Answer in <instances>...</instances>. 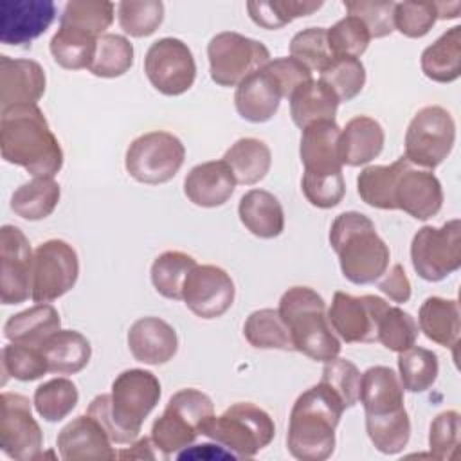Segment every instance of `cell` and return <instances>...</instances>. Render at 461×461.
<instances>
[{
    "instance_id": "cell-41",
    "label": "cell",
    "mask_w": 461,
    "mask_h": 461,
    "mask_svg": "<svg viewBox=\"0 0 461 461\" xmlns=\"http://www.w3.org/2000/svg\"><path fill=\"white\" fill-rule=\"evenodd\" d=\"M95 45L97 38L70 27H59L49 41V50L59 67L67 70H81L90 68Z\"/></svg>"
},
{
    "instance_id": "cell-21",
    "label": "cell",
    "mask_w": 461,
    "mask_h": 461,
    "mask_svg": "<svg viewBox=\"0 0 461 461\" xmlns=\"http://www.w3.org/2000/svg\"><path fill=\"white\" fill-rule=\"evenodd\" d=\"M45 72L34 59L0 56V106L36 104L45 92Z\"/></svg>"
},
{
    "instance_id": "cell-15",
    "label": "cell",
    "mask_w": 461,
    "mask_h": 461,
    "mask_svg": "<svg viewBox=\"0 0 461 461\" xmlns=\"http://www.w3.org/2000/svg\"><path fill=\"white\" fill-rule=\"evenodd\" d=\"M389 303L378 295L355 297L346 292H335L328 308V321L333 331L348 344L376 342L378 322Z\"/></svg>"
},
{
    "instance_id": "cell-30",
    "label": "cell",
    "mask_w": 461,
    "mask_h": 461,
    "mask_svg": "<svg viewBox=\"0 0 461 461\" xmlns=\"http://www.w3.org/2000/svg\"><path fill=\"white\" fill-rule=\"evenodd\" d=\"M290 115L301 130L317 121H335L339 97L321 79H310L299 85L288 97Z\"/></svg>"
},
{
    "instance_id": "cell-25",
    "label": "cell",
    "mask_w": 461,
    "mask_h": 461,
    "mask_svg": "<svg viewBox=\"0 0 461 461\" xmlns=\"http://www.w3.org/2000/svg\"><path fill=\"white\" fill-rule=\"evenodd\" d=\"M236 180L223 160L194 166L184 178V194L198 207H220L234 193Z\"/></svg>"
},
{
    "instance_id": "cell-35",
    "label": "cell",
    "mask_w": 461,
    "mask_h": 461,
    "mask_svg": "<svg viewBox=\"0 0 461 461\" xmlns=\"http://www.w3.org/2000/svg\"><path fill=\"white\" fill-rule=\"evenodd\" d=\"M61 189L54 176H32L11 196V211L29 221L50 216L59 202Z\"/></svg>"
},
{
    "instance_id": "cell-24",
    "label": "cell",
    "mask_w": 461,
    "mask_h": 461,
    "mask_svg": "<svg viewBox=\"0 0 461 461\" xmlns=\"http://www.w3.org/2000/svg\"><path fill=\"white\" fill-rule=\"evenodd\" d=\"M283 97L279 83L261 67L236 86L234 106L241 119L258 124L270 121L277 113Z\"/></svg>"
},
{
    "instance_id": "cell-23",
    "label": "cell",
    "mask_w": 461,
    "mask_h": 461,
    "mask_svg": "<svg viewBox=\"0 0 461 461\" xmlns=\"http://www.w3.org/2000/svg\"><path fill=\"white\" fill-rule=\"evenodd\" d=\"M339 137L340 128L335 121H317L303 128L299 157L304 173L330 175L342 171Z\"/></svg>"
},
{
    "instance_id": "cell-1",
    "label": "cell",
    "mask_w": 461,
    "mask_h": 461,
    "mask_svg": "<svg viewBox=\"0 0 461 461\" xmlns=\"http://www.w3.org/2000/svg\"><path fill=\"white\" fill-rule=\"evenodd\" d=\"M0 151L9 164L32 176H54L63 166V149L38 104H18L0 113Z\"/></svg>"
},
{
    "instance_id": "cell-9",
    "label": "cell",
    "mask_w": 461,
    "mask_h": 461,
    "mask_svg": "<svg viewBox=\"0 0 461 461\" xmlns=\"http://www.w3.org/2000/svg\"><path fill=\"white\" fill-rule=\"evenodd\" d=\"M185 158L182 140L169 131H148L133 139L126 149L124 167L128 175L149 185L169 182Z\"/></svg>"
},
{
    "instance_id": "cell-32",
    "label": "cell",
    "mask_w": 461,
    "mask_h": 461,
    "mask_svg": "<svg viewBox=\"0 0 461 461\" xmlns=\"http://www.w3.org/2000/svg\"><path fill=\"white\" fill-rule=\"evenodd\" d=\"M58 330H61L58 310L49 303H36L5 321L4 337L11 342L40 348L41 342Z\"/></svg>"
},
{
    "instance_id": "cell-47",
    "label": "cell",
    "mask_w": 461,
    "mask_h": 461,
    "mask_svg": "<svg viewBox=\"0 0 461 461\" xmlns=\"http://www.w3.org/2000/svg\"><path fill=\"white\" fill-rule=\"evenodd\" d=\"M45 373H49V367L40 348L18 342L2 348V384L7 382V376L20 382H32Z\"/></svg>"
},
{
    "instance_id": "cell-5",
    "label": "cell",
    "mask_w": 461,
    "mask_h": 461,
    "mask_svg": "<svg viewBox=\"0 0 461 461\" xmlns=\"http://www.w3.org/2000/svg\"><path fill=\"white\" fill-rule=\"evenodd\" d=\"M290 330L294 349L312 360L328 362L340 353V340L328 321L324 299L310 286H292L277 308Z\"/></svg>"
},
{
    "instance_id": "cell-44",
    "label": "cell",
    "mask_w": 461,
    "mask_h": 461,
    "mask_svg": "<svg viewBox=\"0 0 461 461\" xmlns=\"http://www.w3.org/2000/svg\"><path fill=\"white\" fill-rule=\"evenodd\" d=\"M133 65V45L128 38L106 32L97 38L90 72L97 77H119Z\"/></svg>"
},
{
    "instance_id": "cell-42",
    "label": "cell",
    "mask_w": 461,
    "mask_h": 461,
    "mask_svg": "<svg viewBox=\"0 0 461 461\" xmlns=\"http://www.w3.org/2000/svg\"><path fill=\"white\" fill-rule=\"evenodd\" d=\"M439 373L438 355L427 348L411 346L398 353V378L405 391L423 393L432 387Z\"/></svg>"
},
{
    "instance_id": "cell-51",
    "label": "cell",
    "mask_w": 461,
    "mask_h": 461,
    "mask_svg": "<svg viewBox=\"0 0 461 461\" xmlns=\"http://www.w3.org/2000/svg\"><path fill=\"white\" fill-rule=\"evenodd\" d=\"M418 333V322L409 312L398 306H389L378 322L376 342H382L387 349L400 353L416 344Z\"/></svg>"
},
{
    "instance_id": "cell-38",
    "label": "cell",
    "mask_w": 461,
    "mask_h": 461,
    "mask_svg": "<svg viewBox=\"0 0 461 461\" xmlns=\"http://www.w3.org/2000/svg\"><path fill=\"white\" fill-rule=\"evenodd\" d=\"M115 5L108 0H68L59 14V27H70L94 38L106 34Z\"/></svg>"
},
{
    "instance_id": "cell-33",
    "label": "cell",
    "mask_w": 461,
    "mask_h": 461,
    "mask_svg": "<svg viewBox=\"0 0 461 461\" xmlns=\"http://www.w3.org/2000/svg\"><path fill=\"white\" fill-rule=\"evenodd\" d=\"M221 160L229 166L236 184L252 185L267 176L272 164V153L263 140L243 137L225 151Z\"/></svg>"
},
{
    "instance_id": "cell-13",
    "label": "cell",
    "mask_w": 461,
    "mask_h": 461,
    "mask_svg": "<svg viewBox=\"0 0 461 461\" xmlns=\"http://www.w3.org/2000/svg\"><path fill=\"white\" fill-rule=\"evenodd\" d=\"M144 72L151 86L164 95L187 92L196 77L191 49L178 38L155 40L144 56Z\"/></svg>"
},
{
    "instance_id": "cell-60",
    "label": "cell",
    "mask_w": 461,
    "mask_h": 461,
    "mask_svg": "<svg viewBox=\"0 0 461 461\" xmlns=\"http://www.w3.org/2000/svg\"><path fill=\"white\" fill-rule=\"evenodd\" d=\"M153 448H155V445H153L151 438H140V439L133 441L130 448L117 452V457L119 459H155L157 454L153 452Z\"/></svg>"
},
{
    "instance_id": "cell-26",
    "label": "cell",
    "mask_w": 461,
    "mask_h": 461,
    "mask_svg": "<svg viewBox=\"0 0 461 461\" xmlns=\"http://www.w3.org/2000/svg\"><path fill=\"white\" fill-rule=\"evenodd\" d=\"M385 142L382 124L369 115H357L340 128L339 151L342 166H364L375 160Z\"/></svg>"
},
{
    "instance_id": "cell-34",
    "label": "cell",
    "mask_w": 461,
    "mask_h": 461,
    "mask_svg": "<svg viewBox=\"0 0 461 461\" xmlns=\"http://www.w3.org/2000/svg\"><path fill=\"white\" fill-rule=\"evenodd\" d=\"M421 72L436 83H452L461 76V27L443 32L421 52Z\"/></svg>"
},
{
    "instance_id": "cell-8",
    "label": "cell",
    "mask_w": 461,
    "mask_h": 461,
    "mask_svg": "<svg viewBox=\"0 0 461 461\" xmlns=\"http://www.w3.org/2000/svg\"><path fill=\"white\" fill-rule=\"evenodd\" d=\"M456 122L450 112L439 104L420 108L405 131L403 157L416 167L432 171L452 151Z\"/></svg>"
},
{
    "instance_id": "cell-58",
    "label": "cell",
    "mask_w": 461,
    "mask_h": 461,
    "mask_svg": "<svg viewBox=\"0 0 461 461\" xmlns=\"http://www.w3.org/2000/svg\"><path fill=\"white\" fill-rule=\"evenodd\" d=\"M380 292H384L394 303H407L411 299V281L405 274L403 265L394 263L391 270L378 283Z\"/></svg>"
},
{
    "instance_id": "cell-19",
    "label": "cell",
    "mask_w": 461,
    "mask_h": 461,
    "mask_svg": "<svg viewBox=\"0 0 461 461\" xmlns=\"http://www.w3.org/2000/svg\"><path fill=\"white\" fill-rule=\"evenodd\" d=\"M112 443L103 425L88 412L68 421L56 439L65 461H112L117 457Z\"/></svg>"
},
{
    "instance_id": "cell-55",
    "label": "cell",
    "mask_w": 461,
    "mask_h": 461,
    "mask_svg": "<svg viewBox=\"0 0 461 461\" xmlns=\"http://www.w3.org/2000/svg\"><path fill=\"white\" fill-rule=\"evenodd\" d=\"M436 20V2H398L394 5V29L407 38H423Z\"/></svg>"
},
{
    "instance_id": "cell-27",
    "label": "cell",
    "mask_w": 461,
    "mask_h": 461,
    "mask_svg": "<svg viewBox=\"0 0 461 461\" xmlns=\"http://www.w3.org/2000/svg\"><path fill=\"white\" fill-rule=\"evenodd\" d=\"M238 216L245 229L263 240L277 238L285 229V211L277 196L265 189L247 191L238 203Z\"/></svg>"
},
{
    "instance_id": "cell-28",
    "label": "cell",
    "mask_w": 461,
    "mask_h": 461,
    "mask_svg": "<svg viewBox=\"0 0 461 461\" xmlns=\"http://www.w3.org/2000/svg\"><path fill=\"white\" fill-rule=\"evenodd\" d=\"M358 400L366 414H387L403 405V385L398 375L387 366L367 367L360 375Z\"/></svg>"
},
{
    "instance_id": "cell-53",
    "label": "cell",
    "mask_w": 461,
    "mask_h": 461,
    "mask_svg": "<svg viewBox=\"0 0 461 461\" xmlns=\"http://www.w3.org/2000/svg\"><path fill=\"white\" fill-rule=\"evenodd\" d=\"M321 382L340 398L344 409H349L358 402L360 371L351 360L335 357L324 362Z\"/></svg>"
},
{
    "instance_id": "cell-50",
    "label": "cell",
    "mask_w": 461,
    "mask_h": 461,
    "mask_svg": "<svg viewBox=\"0 0 461 461\" xmlns=\"http://www.w3.org/2000/svg\"><path fill=\"white\" fill-rule=\"evenodd\" d=\"M290 56L308 70L322 72L333 59L328 47L326 27H306L290 40Z\"/></svg>"
},
{
    "instance_id": "cell-40",
    "label": "cell",
    "mask_w": 461,
    "mask_h": 461,
    "mask_svg": "<svg viewBox=\"0 0 461 461\" xmlns=\"http://www.w3.org/2000/svg\"><path fill=\"white\" fill-rule=\"evenodd\" d=\"M366 430L378 452L393 456L407 447L411 438V420L405 407L378 416L366 414Z\"/></svg>"
},
{
    "instance_id": "cell-14",
    "label": "cell",
    "mask_w": 461,
    "mask_h": 461,
    "mask_svg": "<svg viewBox=\"0 0 461 461\" xmlns=\"http://www.w3.org/2000/svg\"><path fill=\"white\" fill-rule=\"evenodd\" d=\"M0 447L16 461H32L41 456L43 432L32 418L31 402L18 393L0 396Z\"/></svg>"
},
{
    "instance_id": "cell-52",
    "label": "cell",
    "mask_w": 461,
    "mask_h": 461,
    "mask_svg": "<svg viewBox=\"0 0 461 461\" xmlns=\"http://www.w3.org/2000/svg\"><path fill=\"white\" fill-rule=\"evenodd\" d=\"M461 445V416L457 411H445L438 414L429 430L430 456L439 461H452L459 457Z\"/></svg>"
},
{
    "instance_id": "cell-48",
    "label": "cell",
    "mask_w": 461,
    "mask_h": 461,
    "mask_svg": "<svg viewBox=\"0 0 461 461\" xmlns=\"http://www.w3.org/2000/svg\"><path fill=\"white\" fill-rule=\"evenodd\" d=\"M319 79L335 92L340 103H348L362 92L366 85V68L358 58H333L321 72Z\"/></svg>"
},
{
    "instance_id": "cell-46",
    "label": "cell",
    "mask_w": 461,
    "mask_h": 461,
    "mask_svg": "<svg viewBox=\"0 0 461 461\" xmlns=\"http://www.w3.org/2000/svg\"><path fill=\"white\" fill-rule=\"evenodd\" d=\"M117 20L126 34L146 38L160 27L164 4L160 0H122L117 4Z\"/></svg>"
},
{
    "instance_id": "cell-6",
    "label": "cell",
    "mask_w": 461,
    "mask_h": 461,
    "mask_svg": "<svg viewBox=\"0 0 461 461\" xmlns=\"http://www.w3.org/2000/svg\"><path fill=\"white\" fill-rule=\"evenodd\" d=\"M202 434L230 450L236 457H254L268 447L276 436L274 420L267 411L250 403L238 402L220 416H212L202 427Z\"/></svg>"
},
{
    "instance_id": "cell-16",
    "label": "cell",
    "mask_w": 461,
    "mask_h": 461,
    "mask_svg": "<svg viewBox=\"0 0 461 461\" xmlns=\"http://www.w3.org/2000/svg\"><path fill=\"white\" fill-rule=\"evenodd\" d=\"M32 258L27 236L16 225L0 229V301L20 304L32 294Z\"/></svg>"
},
{
    "instance_id": "cell-3",
    "label": "cell",
    "mask_w": 461,
    "mask_h": 461,
    "mask_svg": "<svg viewBox=\"0 0 461 461\" xmlns=\"http://www.w3.org/2000/svg\"><path fill=\"white\" fill-rule=\"evenodd\" d=\"M344 412L340 398L322 382L297 396L290 411L286 447L301 461H324L335 450V429Z\"/></svg>"
},
{
    "instance_id": "cell-22",
    "label": "cell",
    "mask_w": 461,
    "mask_h": 461,
    "mask_svg": "<svg viewBox=\"0 0 461 461\" xmlns=\"http://www.w3.org/2000/svg\"><path fill=\"white\" fill-rule=\"evenodd\" d=\"M128 348L137 362L158 366L169 362L178 349V337L160 317H140L128 330Z\"/></svg>"
},
{
    "instance_id": "cell-54",
    "label": "cell",
    "mask_w": 461,
    "mask_h": 461,
    "mask_svg": "<svg viewBox=\"0 0 461 461\" xmlns=\"http://www.w3.org/2000/svg\"><path fill=\"white\" fill-rule=\"evenodd\" d=\"M394 5L393 0H344L348 14L357 16L367 27L371 38H384L394 31Z\"/></svg>"
},
{
    "instance_id": "cell-11",
    "label": "cell",
    "mask_w": 461,
    "mask_h": 461,
    "mask_svg": "<svg viewBox=\"0 0 461 461\" xmlns=\"http://www.w3.org/2000/svg\"><path fill=\"white\" fill-rule=\"evenodd\" d=\"M411 261L416 274L430 283L443 281L461 267V221L441 227L423 225L412 238Z\"/></svg>"
},
{
    "instance_id": "cell-37",
    "label": "cell",
    "mask_w": 461,
    "mask_h": 461,
    "mask_svg": "<svg viewBox=\"0 0 461 461\" xmlns=\"http://www.w3.org/2000/svg\"><path fill=\"white\" fill-rule=\"evenodd\" d=\"M243 335L247 342L258 349H294L290 330L274 308L252 312L243 324Z\"/></svg>"
},
{
    "instance_id": "cell-59",
    "label": "cell",
    "mask_w": 461,
    "mask_h": 461,
    "mask_svg": "<svg viewBox=\"0 0 461 461\" xmlns=\"http://www.w3.org/2000/svg\"><path fill=\"white\" fill-rule=\"evenodd\" d=\"M236 459V456L227 450L225 447H221L220 443L218 445H212V443H203V445H194L191 448H184L180 454H178V459Z\"/></svg>"
},
{
    "instance_id": "cell-31",
    "label": "cell",
    "mask_w": 461,
    "mask_h": 461,
    "mask_svg": "<svg viewBox=\"0 0 461 461\" xmlns=\"http://www.w3.org/2000/svg\"><path fill=\"white\" fill-rule=\"evenodd\" d=\"M418 324L429 340L443 348H456L461 331L459 303L436 295L427 297L420 306Z\"/></svg>"
},
{
    "instance_id": "cell-20",
    "label": "cell",
    "mask_w": 461,
    "mask_h": 461,
    "mask_svg": "<svg viewBox=\"0 0 461 461\" xmlns=\"http://www.w3.org/2000/svg\"><path fill=\"white\" fill-rule=\"evenodd\" d=\"M394 205L416 220H429L443 205L441 182L432 171L407 162L396 180Z\"/></svg>"
},
{
    "instance_id": "cell-45",
    "label": "cell",
    "mask_w": 461,
    "mask_h": 461,
    "mask_svg": "<svg viewBox=\"0 0 461 461\" xmlns=\"http://www.w3.org/2000/svg\"><path fill=\"white\" fill-rule=\"evenodd\" d=\"M322 2L310 0H270V2H247L250 20L263 29H281L295 18L308 16L321 9Z\"/></svg>"
},
{
    "instance_id": "cell-12",
    "label": "cell",
    "mask_w": 461,
    "mask_h": 461,
    "mask_svg": "<svg viewBox=\"0 0 461 461\" xmlns=\"http://www.w3.org/2000/svg\"><path fill=\"white\" fill-rule=\"evenodd\" d=\"M77 252L65 240H47L36 247L32 258V294L34 303H50L65 295L77 281Z\"/></svg>"
},
{
    "instance_id": "cell-4",
    "label": "cell",
    "mask_w": 461,
    "mask_h": 461,
    "mask_svg": "<svg viewBox=\"0 0 461 461\" xmlns=\"http://www.w3.org/2000/svg\"><path fill=\"white\" fill-rule=\"evenodd\" d=\"M330 245L339 256L342 276L353 285L375 283L389 267V247L362 212H340L330 227Z\"/></svg>"
},
{
    "instance_id": "cell-36",
    "label": "cell",
    "mask_w": 461,
    "mask_h": 461,
    "mask_svg": "<svg viewBox=\"0 0 461 461\" xmlns=\"http://www.w3.org/2000/svg\"><path fill=\"white\" fill-rule=\"evenodd\" d=\"M409 160L402 155L389 166H367L357 176V191L367 205L384 211H394V187L400 171Z\"/></svg>"
},
{
    "instance_id": "cell-10",
    "label": "cell",
    "mask_w": 461,
    "mask_h": 461,
    "mask_svg": "<svg viewBox=\"0 0 461 461\" xmlns=\"http://www.w3.org/2000/svg\"><path fill=\"white\" fill-rule=\"evenodd\" d=\"M209 74L220 86H238L270 61L265 43L234 31L214 34L207 43Z\"/></svg>"
},
{
    "instance_id": "cell-17",
    "label": "cell",
    "mask_w": 461,
    "mask_h": 461,
    "mask_svg": "<svg viewBox=\"0 0 461 461\" xmlns=\"http://www.w3.org/2000/svg\"><path fill=\"white\" fill-rule=\"evenodd\" d=\"M234 281L216 265H196L185 277L182 301L200 319L221 317L234 303Z\"/></svg>"
},
{
    "instance_id": "cell-49",
    "label": "cell",
    "mask_w": 461,
    "mask_h": 461,
    "mask_svg": "<svg viewBox=\"0 0 461 461\" xmlns=\"http://www.w3.org/2000/svg\"><path fill=\"white\" fill-rule=\"evenodd\" d=\"M328 36V47L331 50L333 58H358L366 52L371 36L367 27L351 14H346L339 22H335L331 27L326 29Z\"/></svg>"
},
{
    "instance_id": "cell-43",
    "label": "cell",
    "mask_w": 461,
    "mask_h": 461,
    "mask_svg": "<svg viewBox=\"0 0 461 461\" xmlns=\"http://www.w3.org/2000/svg\"><path fill=\"white\" fill-rule=\"evenodd\" d=\"M77 400H79V393L76 384L68 378L58 376L36 387L32 396V405L45 421L56 423L67 418L74 411V407L77 405Z\"/></svg>"
},
{
    "instance_id": "cell-57",
    "label": "cell",
    "mask_w": 461,
    "mask_h": 461,
    "mask_svg": "<svg viewBox=\"0 0 461 461\" xmlns=\"http://www.w3.org/2000/svg\"><path fill=\"white\" fill-rule=\"evenodd\" d=\"M265 68L274 76V79L279 83L283 95L290 97L294 94V90L310 81L312 79V70H308L303 63H299L297 59H294L292 56H285V58H276L270 59Z\"/></svg>"
},
{
    "instance_id": "cell-29",
    "label": "cell",
    "mask_w": 461,
    "mask_h": 461,
    "mask_svg": "<svg viewBox=\"0 0 461 461\" xmlns=\"http://www.w3.org/2000/svg\"><path fill=\"white\" fill-rule=\"evenodd\" d=\"M49 373L74 375L79 373L92 357V346L85 335L76 330H58L40 346Z\"/></svg>"
},
{
    "instance_id": "cell-18",
    "label": "cell",
    "mask_w": 461,
    "mask_h": 461,
    "mask_svg": "<svg viewBox=\"0 0 461 461\" xmlns=\"http://www.w3.org/2000/svg\"><path fill=\"white\" fill-rule=\"evenodd\" d=\"M56 5L50 0H2L0 41L5 45L31 43L54 22Z\"/></svg>"
},
{
    "instance_id": "cell-2",
    "label": "cell",
    "mask_w": 461,
    "mask_h": 461,
    "mask_svg": "<svg viewBox=\"0 0 461 461\" xmlns=\"http://www.w3.org/2000/svg\"><path fill=\"white\" fill-rule=\"evenodd\" d=\"M160 394V382L151 371L126 369L112 382V393L97 394L86 412L103 425L113 443L128 445L139 438Z\"/></svg>"
},
{
    "instance_id": "cell-56",
    "label": "cell",
    "mask_w": 461,
    "mask_h": 461,
    "mask_svg": "<svg viewBox=\"0 0 461 461\" xmlns=\"http://www.w3.org/2000/svg\"><path fill=\"white\" fill-rule=\"evenodd\" d=\"M301 189L304 198L319 209H331L344 198L346 182L342 171L330 175L303 173Z\"/></svg>"
},
{
    "instance_id": "cell-7",
    "label": "cell",
    "mask_w": 461,
    "mask_h": 461,
    "mask_svg": "<svg viewBox=\"0 0 461 461\" xmlns=\"http://www.w3.org/2000/svg\"><path fill=\"white\" fill-rule=\"evenodd\" d=\"M212 416L214 405L205 393L193 387L180 389L169 398L164 412L153 421L149 438L155 448L167 457L189 447Z\"/></svg>"
},
{
    "instance_id": "cell-61",
    "label": "cell",
    "mask_w": 461,
    "mask_h": 461,
    "mask_svg": "<svg viewBox=\"0 0 461 461\" xmlns=\"http://www.w3.org/2000/svg\"><path fill=\"white\" fill-rule=\"evenodd\" d=\"M438 20H452L459 16L461 2H436Z\"/></svg>"
},
{
    "instance_id": "cell-39",
    "label": "cell",
    "mask_w": 461,
    "mask_h": 461,
    "mask_svg": "<svg viewBox=\"0 0 461 461\" xmlns=\"http://www.w3.org/2000/svg\"><path fill=\"white\" fill-rule=\"evenodd\" d=\"M196 265V259L185 252L166 250L151 263V285L162 297L180 301L184 281Z\"/></svg>"
}]
</instances>
